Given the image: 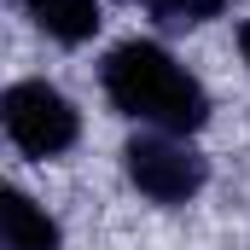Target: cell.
<instances>
[{
    "label": "cell",
    "mask_w": 250,
    "mask_h": 250,
    "mask_svg": "<svg viewBox=\"0 0 250 250\" xmlns=\"http://www.w3.org/2000/svg\"><path fill=\"white\" fill-rule=\"evenodd\" d=\"M99 87H105V99L134 117V123L157 128V134H198V128L209 123V93H204V82L192 76L187 64L175 59L169 47H157V41H117L105 64H99Z\"/></svg>",
    "instance_id": "6da1fadb"
},
{
    "label": "cell",
    "mask_w": 250,
    "mask_h": 250,
    "mask_svg": "<svg viewBox=\"0 0 250 250\" xmlns=\"http://www.w3.org/2000/svg\"><path fill=\"white\" fill-rule=\"evenodd\" d=\"M0 239H6V250H59L64 227L23 187H6L0 192Z\"/></svg>",
    "instance_id": "277c9868"
},
{
    "label": "cell",
    "mask_w": 250,
    "mask_h": 250,
    "mask_svg": "<svg viewBox=\"0 0 250 250\" xmlns=\"http://www.w3.org/2000/svg\"><path fill=\"white\" fill-rule=\"evenodd\" d=\"M18 6H23L29 23H35L41 35H53L59 47H87V41L99 35V23H105L99 0H18Z\"/></svg>",
    "instance_id": "5b68a950"
},
{
    "label": "cell",
    "mask_w": 250,
    "mask_h": 250,
    "mask_svg": "<svg viewBox=\"0 0 250 250\" xmlns=\"http://www.w3.org/2000/svg\"><path fill=\"white\" fill-rule=\"evenodd\" d=\"M123 175H128V187L140 192V198H151L163 209H181V204H192L204 192L209 163H204V151L192 146L187 134L146 128V134H134L123 146Z\"/></svg>",
    "instance_id": "3957f363"
},
{
    "label": "cell",
    "mask_w": 250,
    "mask_h": 250,
    "mask_svg": "<svg viewBox=\"0 0 250 250\" xmlns=\"http://www.w3.org/2000/svg\"><path fill=\"white\" fill-rule=\"evenodd\" d=\"M151 12H157V18H169V23L198 29V23L221 18V12H227V0H151Z\"/></svg>",
    "instance_id": "8992f818"
},
{
    "label": "cell",
    "mask_w": 250,
    "mask_h": 250,
    "mask_svg": "<svg viewBox=\"0 0 250 250\" xmlns=\"http://www.w3.org/2000/svg\"><path fill=\"white\" fill-rule=\"evenodd\" d=\"M0 128H6V140L29 163H47V157H64L82 140V111L64 99L53 82L29 76V82H12L0 93Z\"/></svg>",
    "instance_id": "7a4b0ae2"
},
{
    "label": "cell",
    "mask_w": 250,
    "mask_h": 250,
    "mask_svg": "<svg viewBox=\"0 0 250 250\" xmlns=\"http://www.w3.org/2000/svg\"><path fill=\"white\" fill-rule=\"evenodd\" d=\"M239 59H245V70H250V18L239 23Z\"/></svg>",
    "instance_id": "52a82bcc"
}]
</instances>
